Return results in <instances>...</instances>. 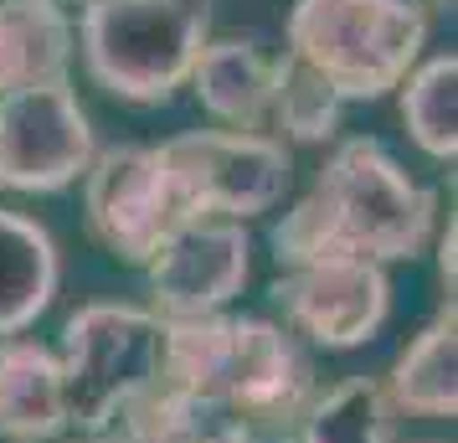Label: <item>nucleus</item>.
Instances as JSON below:
<instances>
[{
  "label": "nucleus",
  "instance_id": "aec40b11",
  "mask_svg": "<svg viewBox=\"0 0 458 443\" xmlns=\"http://www.w3.org/2000/svg\"><path fill=\"white\" fill-rule=\"evenodd\" d=\"M454 248H458V233H454V222L437 233V278H443V289L454 294Z\"/></svg>",
  "mask_w": 458,
  "mask_h": 443
},
{
  "label": "nucleus",
  "instance_id": "4468645a",
  "mask_svg": "<svg viewBox=\"0 0 458 443\" xmlns=\"http://www.w3.org/2000/svg\"><path fill=\"white\" fill-rule=\"evenodd\" d=\"M57 243L42 222L0 207V340L31 330L57 299Z\"/></svg>",
  "mask_w": 458,
  "mask_h": 443
},
{
  "label": "nucleus",
  "instance_id": "1a4fd4ad",
  "mask_svg": "<svg viewBox=\"0 0 458 443\" xmlns=\"http://www.w3.org/2000/svg\"><path fill=\"white\" fill-rule=\"evenodd\" d=\"M93 155V124L67 83L0 93V191H63L83 175Z\"/></svg>",
  "mask_w": 458,
  "mask_h": 443
},
{
  "label": "nucleus",
  "instance_id": "a211bd4d",
  "mask_svg": "<svg viewBox=\"0 0 458 443\" xmlns=\"http://www.w3.org/2000/svg\"><path fill=\"white\" fill-rule=\"evenodd\" d=\"M402 124L428 160L454 166L458 155V57L437 52L402 83Z\"/></svg>",
  "mask_w": 458,
  "mask_h": 443
},
{
  "label": "nucleus",
  "instance_id": "9d476101",
  "mask_svg": "<svg viewBox=\"0 0 458 443\" xmlns=\"http://www.w3.org/2000/svg\"><path fill=\"white\" fill-rule=\"evenodd\" d=\"M252 268V237L242 222L196 217L155 248L145 263L149 274V315L155 319H201L222 315L242 294Z\"/></svg>",
  "mask_w": 458,
  "mask_h": 443
},
{
  "label": "nucleus",
  "instance_id": "0eeeda50",
  "mask_svg": "<svg viewBox=\"0 0 458 443\" xmlns=\"http://www.w3.org/2000/svg\"><path fill=\"white\" fill-rule=\"evenodd\" d=\"M88 233L119 263L145 268L155 248L181 227L160 145H108L83 170Z\"/></svg>",
  "mask_w": 458,
  "mask_h": 443
},
{
  "label": "nucleus",
  "instance_id": "39448f33",
  "mask_svg": "<svg viewBox=\"0 0 458 443\" xmlns=\"http://www.w3.org/2000/svg\"><path fill=\"white\" fill-rule=\"evenodd\" d=\"M165 361V319L140 304H83L63 325V387H67V428L98 439L124 418L134 402L160 387Z\"/></svg>",
  "mask_w": 458,
  "mask_h": 443
},
{
  "label": "nucleus",
  "instance_id": "423d86ee",
  "mask_svg": "<svg viewBox=\"0 0 458 443\" xmlns=\"http://www.w3.org/2000/svg\"><path fill=\"white\" fill-rule=\"evenodd\" d=\"M160 155H165L181 222H196V217L248 222L273 211L289 191V149L268 134L191 129L165 140Z\"/></svg>",
  "mask_w": 458,
  "mask_h": 443
},
{
  "label": "nucleus",
  "instance_id": "6ab92c4d",
  "mask_svg": "<svg viewBox=\"0 0 458 443\" xmlns=\"http://www.w3.org/2000/svg\"><path fill=\"white\" fill-rule=\"evenodd\" d=\"M340 108L345 104L335 98V88L319 72H310L293 52L273 57L268 129H278L293 145H325V140H335V129H340Z\"/></svg>",
  "mask_w": 458,
  "mask_h": 443
},
{
  "label": "nucleus",
  "instance_id": "f8f14e48",
  "mask_svg": "<svg viewBox=\"0 0 458 443\" xmlns=\"http://www.w3.org/2000/svg\"><path fill=\"white\" fill-rule=\"evenodd\" d=\"M72 21L57 0H0V93L67 83Z\"/></svg>",
  "mask_w": 458,
  "mask_h": 443
},
{
  "label": "nucleus",
  "instance_id": "ddd939ff",
  "mask_svg": "<svg viewBox=\"0 0 458 443\" xmlns=\"http://www.w3.org/2000/svg\"><path fill=\"white\" fill-rule=\"evenodd\" d=\"M191 88L216 124L237 134H263L268 129V83L273 57H263L258 42H207L191 63Z\"/></svg>",
  "mask_w": 458,
  "mask_h": 443
},
{
  "label": "nucleus",
  "instance_id": "20e7f679",
  "mask_svg": "<svg viewBox=\"0 0 458 443\" xmlns=\"http://www.w3.org/2000/svg\"><path fill=\"white\" fill-rule=\"evenodd\" d=\"M207 0H88L78 42L88 78L124 104H165L207 47Z\"/></svg>",
  "mask_w": 458,
  "mask_h": 443
},
{
  "label": "nucleus",
  "instance_id": "dca6fc26",
  "mask_svg": "<svg viewBox=\"0 0 458 443\" xmlns=\"http://www.w3.org/2000/svg\"><path fill=\"white\" fill-rule=\"evenodd\" d=\"M108 433L114 443H263L248 422L227 418L211 402L181 397L170 387H155L145 402H134Z\"/></svg>",
  "mask_w": 458,
  "mask_h": 443
},
{
  "label": "nucleus",
  "instance_id": "f3484780",
  "mask_svg": "<svg viewBox=\"0 0 458 443\" xmlns=\"http://www.w3.org/2000/svg\"><path fill=\"white\" fill-rule=\"evenodd\" d=\"M299 443H402L396 407L376 377H345L330 392H314L304 418L293 428Z\"/></svg>",
  "mask_w": 458,
  "mask_h": 443
},
{
  "label": "nucleus",
  "instance_id": "7ed1b4c3",
  "mask_svg": "<svg viewBox=\"0 0 458 443\" xmlns=\"http://www.w3.org/2000/svg\"><path fill=\"white\" fill-rule=\"evenodd\" d=\"M284 37L340 104H371L417 67L428 47V11L417 0H293Z\"/></svg>",
  "mask_w": 458,
  "mask_h": 443
},
{
  "label": "nucleus",
  "instance_id": "6e6552de",
  "mask_svg": "<svg viewBox=\"0 0 458 443\" xmlns=\"http://www.w3.org/2000/svg\"><path fill=\"white\" fill-rule=\"evenodd\" d=\"M268 299L284 310L289 336L319 351H355L392 315V278L366 258H314L278 268Z\"/></svg>",
  "mask_w": 458,
  "mask_h": 443
},
{
  "label": "nucleus",
  "instance_id": "4be33fe9",
  "mask_svg": "<svg viewBox=\"0 0 458 443\" xmlns=\"http://www.w3.org/2000/svg\"><path fill=\"white\" fill-rule=\"evenodd\" d=\"M428 5H437V11H454V0H428Z\"/></svg>",
  "mask_w": 458,
  "mask_h": 443
},
{
  "label": "nucleus",
  "instance_id": "412c9836",
  "mask_svg": "<svg viewBox=\"0 0 458 443\" xmlns=\"http://www.w3.org/2000/svg\"><path fill=\"white\" fill-rule=\"evenodd\" d=\"M72 443H114V433H98V439H72Z\"/></svg>",
  "mask_w": 458,
  "mask_h": 443
},
{
  "label": "nucleus",
  "instance_id": "f257e3e1",
  "mask_svg": "<svg viewBox=\"0 0 458 443\" xmlns=\"http://www.w3.org/2000/svg\"><path fill=\"white\" fill-rule=\"evenodd\" d=\"M437 233V196L417 186L376 140H345L335 149L304 201L273 227L278 268L314 258H366V263H412Z\"/></svg>",
  "mask_w": 458,
  "mask_h": 443
},
{
  "label": "nucleus",
  "instance_id": "9b49d317",
  "mask_svg": "<svg viewBox=\"0 0 458 443\" xmlns=\"http://www.w3.org/2000/svg\"><path fill=\"white\" fill-rule=\"evenodd\" d=\"M67 428V387L57 351L42 340H0V439L52 443Z\"/></svg>",
  "mask_w": 458,
  "mask_h": 443
},
{
  "label": "nucleus",
  "instance_id": "2eb2a0df",
  "mask_svg": "<svg viewBox=\"0 0 458 443\" xmlns=\"http://www.w3.org/2000/svg\"><path fill=\"white\" fill-rule=\"evenodd\" d=\"M386 402L396 407V418H454L458 413V319L454 299L437 310L428 330H417V340L396 356L392 377L381 381Z\"/></svg>",
  "mask_w": 458,
  "mask_h": 443
},
{
  "label": "nucleus",
  "instance_id": "5701e85b",
  "mask_svg": "<svg viewBox=\"0 0 458 443\" xmlns=\"http://www.w3.org/2000/svg\"><path fill=\"white\" fill-rule=\"evenodd\" d=\"M417 443H433V439H417Z\"/></svg>",
  "mask_w": 458,
  "mask_h": 443
},
{
  "label": "nucleus",
  "instance_id": "f03ea898",
  "mask_svg": "<svg viewBox=\"0 0 458 443\" xmlns=\"http://www.w3.org/2000/svg\"><path fill=\"white\" fill-rule=\"evenodd\" d=\"M160 387L211 402L258 439H293L314 402V366L299 336L258 315H201L165 325Z\"/></svg>",
  "mask_w": 458,
  "mask_h": 443
}]
</instances>
